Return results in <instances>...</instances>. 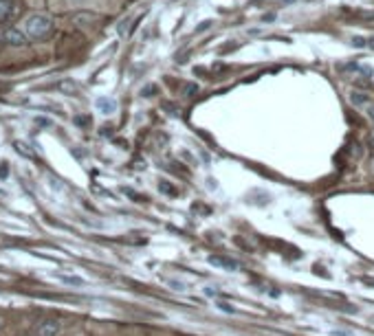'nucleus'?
I'll list each match as a JSON object with an SVG mask.
<instances>
[{
    "label": "nucleus",
    "instance_id": "f257e3e1",
    "mask_svg": "<svg viewBox=\"0 0 374 336\" xmlns=\"http://www.w3.org/2000/svg\"><path fill=\"white\" fill-rule=\"evenodd\" d=\"M51 31H53V20L42 14L31 16L25 23V34L29 40H45Z\"/></svg>",
    "mask_w": 374,
    "mask_h": 336
},
{
    "label": "nucleus",
    "instance_id": "f03ea898",
    "mask_svg": "<svg viewBox=\"0 0 374 336\" xmlns=\"http://www.w3.org/2000/svg\"><path fill=\"white\" fill-rule=\"evenodd\" d=\"M18 3L16 0H0V25H7L18 16Z\"/></svg>",
    "mask_w": 374,
    "mask_h": 336
},
{
    "label": "nucleus",
    "instance_id": "7ed1b4c3",
    "mask_svg": "<svg viewBox=\"0 0 374 336\" xmlns=\"http://www.w3.org/2000/svg\"><path fill=\"white\" fill-rule=\"evenodd\" d=\"M60 330H62L60 321L49 319V321H42V323L38 325L36 334H38V336H58V334H60Z\"/></svg>",
    "mask_w": 374,
    "mask_h": 336
},
{
    "label": "nucleus",
    "instance_id": "20e7f679",
    "mask_svg": "<svg viewBox=\"0 0 374 336\" xmlns=\"http://www.w3.org/2000/svg\"><path fill=\"white\" fill-rule=\"evenodd\" d=\"M95 108H97V112H101V114H115L117 112V99H112V97H97L95 99Z\"/></svg>",
    "mask_w": 374,
    "mask_h": 336
},
{
    "label": "nucleus",
    "instance_id": "39448f33",
    "mask_svg": "<svg viewBox=\"0 0 374 336\" xmlns=\"http://www.w3.org/2000/svg\"><path fill=\"white\" fill-rule=\"evenodd\" d=\"M3 40L5 42H9V44H16V47H23L25 44V36L20 34V31H16V29H7L5 34H3Z\"/></svg>",
    "mask_w": 374,
    "mask_h": 336
},
{
    "label": "nucleus",
    "instance_id": "423d86ee",
    "mask_svg": "<svg viewBox=\"0 0 374 336\" xmlns=\"http://www.w3.org/2000/svg\"><path fill=\"white\" fill-rule=\"evenodd\" d=\"M350 101L355 103V106H366V103H370V97H368L366 92H352Z\"/></svg>",
    "mask_w": 374,
    "mask_h": 336
},
{
    "label": "nucleus",
    "instance_id": "0eeeda50",
    "mask_svg": "<svg viewBox=\"0 0 374 336\" xmlns=\"http://www.w3.org/2000/svg\"><path fill=\"white\" fill-rule=\"evenodd\" d=\"M196 92H199V86H196V83H187V86L183 88V94H187V97H194Z\"/></svg>",
    "mask_w": 374,
    "mask_h": 336
},
{
    "label": "nucleus",
    "instance_id": "6e6552de",
    "mask_svg": "<svg viewBox=\"0 0 374 336\" xmlns=\"http://www.w3.org/2000/svg\"><path fill=\"white\" fill-rule=\"evenodd\" d=\"M352 44H355L357 49H361V47H366V40H363V38H352Z\"/></svg>",
    "mask_w": 374,
    "mask_h": 336
},
{
    "label": "nucleus",
    "instance_id": "1a4fd4ad",
    "mask_svg": "<svg viewBox=\"0 0 374 336\" xmlns=\"http://www.w3.org/2000/svg\"><path fill=\"white\" fill-rule=\"evenodd\" d=\"M154 92H157V88H154V86H148V88L143 90V94H145V97H152Z\"/></svg>",
    "mask_w": 374,
    "mask_h": 336
},
{
    "label": "nucleus",
    "instance_id": "9d476101",
    "mask_svg": "<svg viewBox=\"0 0 374 336\" xmlns=\"http://www.w3.org/2000/svg\"><path fill=\"white\" fill-rule=\"evenodd\" d=\"M330 334H332V336H352L350 332H341V330H332Z\"/></svg>",
    "mask_w": 374,
    "mask_h": 336
},
{
    "label": "nucleus",
    "instance_id": "9b49d317",
    "mask_svg": "<svg viewBox=\"0 0 374 336\" xmlns=\"http://www.w3.org/2000/svg\"><path fill=\"white\" fill-rule=\"evenodd\" d=\"M64 281H68V283H82V279H77V277H62Z\"/></svg>",
    "mask_w": 374,
    "mask_h": 336
},
{
    "label": "nucleus",
    "instance_id": "f8f14e48",
    "mask_svg": "<svg viewBox=\"0 0 374 336\" xmlns=\"http://www.w3.org/2000/svg\"><path fill=\"white\" fill-rule=\"evenodd\" d=\"M368 117H370V121L374 123V103H372V106L368 108Z\"/></svg>",
    "mask_w": 374,
    "mask_h": 336
},
{
    "label": "nucleus",
    "instance_id": "ddd939ff",
    "mask_svg": "<svg viewBox=\"0 0 374 336\" xmlns=\"http://www.w3.org/2000/svg\"><path fill=\"white\" fill-rule=\"evenodd\" d=\"M368 47H370V49H374V36H372V38L368 40Z\"/></svg>",
    "mask_w": 374,
    "mask_h": 336
},
{
    "label": "nucleus",
    "instance_id": "4468645a",
    "mask_svg": "<svg viewBox=\"0 0 374 336\" xmlns=\"http://www.w3.org/2000/svg\"><path fill=\"white\" fill-rule=\"evenodd\" d=\"M282 3H288L290 5V3H295V0H282Z\"/></svg>",
    "mask_w": 374,
    "mask_h": 336
},
{
    "label": "nucleus",
    "instance_id": "2eb2a0df",
    "mask_svg": "<svg viewBox=\"0 0 374 336\" xmlns=\"http://www.w3.org/2000/svg\"><path fill=\"white\" fill-rule=\"evenodd\" d=\"M0 196H5V192H3V189H0Z\"/></svg>",
    "mask_w": 374,
    "mask_h": 336
}]
</instances>
